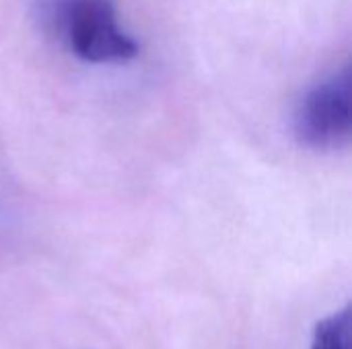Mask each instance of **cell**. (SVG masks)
Segmentation results:
<instances>
[{"instance_id":"6da1fadb","label":"cell","mask_w":352,"mask_h":349,"mask_svg":"<svg viewBox=\"0 0 352 349\" xmlns=\"http://www.w3.org/2000/svg\"><path fill=\"white\" fill-rule=\"evenodd\" d=\"M47 31L91 64H118L138 56V43L120 27L111 0H39Z\"/></svg>"},{"instance_id":"7a4b0ae2","label":"cell","mask_w":352,"mask_h":349,"mask_svg":"<svg viewBox=\"0 0 352 349\" xmlns=\"http://www.w3.org/2000/svg\"><path fill=\"white\" fill-rule=\"evenodd\" d=\"M351 70L330 74L311 86L295 111V136L311 150H340L351 142Z\"/></svg>"},{"instance_id":"3957f363","label":"cell","mask_w":352,"mask_h":349,"mask_svg":"<svg viewBox=\"0 0 352 349\" xmlns=\"http://www.w3.org/2000/svg\"><path fill=\"white\" fill-rule=\"evenodd\" d=\"M351 306L318 321L309 349H351Z\"/></svg>"}]
</instances>
